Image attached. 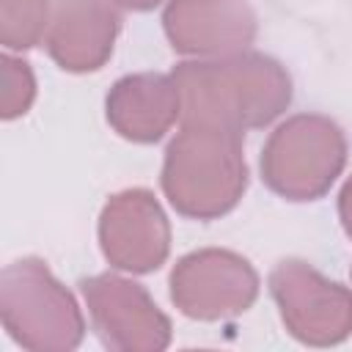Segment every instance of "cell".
I'll return each instance as SVG.
<instances>
[{"instance_id":"cell-2","label":"cell","mask_w":352,"mask_h":352,"mask_svg":"<svg viewBox=\"0 0 352 352\" xmlns=\"http://www.w3.org/2000/svg\"><path fill=\"white\" fill-rule=\"evenodd\" d=\"M162 182L173 206L184 214L226 212L245 187L236 132L187 124L168 151Z\"/></svg>"},{"instance_id":"cell-5","label":"cell","mask_w":352,"mask_h":352,"mask_svg":"<svg viewBox=\"0 0 352 352\" xmlns=\"http://www.w3.org/2000/svg\"><path fill=\"white\" fill-rule=\"evenodd\" d=\"M272 292L292 333L311 344L338 341L352 327V294L292 261L275 270Z\"/></svg>"},{"instance_id":"cell-13","label":"cell","mask_w":352,"mask_h":352,"mask_svg":"<svg viewBox=\"0 0 352 352\" xmlns=\"http://www.w3.org/2000/svg\"><path fill=\"white\" fill-rule=\"evenodd\" d=\"M33 99V77L25 60L11 55L3 58V91H0V113L3 118H14L28 110Z\"/></svg>"},{"instance_id":"cell-3","label":"cell","mask_w":352,"mask_h":352,"mask_svg":"<svg viewBox=\"0 0 352 352\" xmlns=\"http://www.w3.org/2000/svg\"><path fill=\"white\" fill-rule=\"evenodd\" d=\"M0 314L11 338L28 349H72L82 338L74 300L41 261H16L3 270Z\"/></svg>"},{"instance_id":"cell-9","label":"cell","mask_w":352,"mask_h":352,"mask_svg":"<svg viewBox=\"0 0 352 352\" xmlns=\"http://www.w3.org/2000/svg\"><path fill=\"white\" fill-rule=\"evenodd\" d=\"M116 22L102 0H55L47 28L52 58L63 69H96L113 47Z\"/></svg>"},{"instance_id":"cell-15","label":"cell","mask_w":352,"mask_h":352,"mask_svg":"<svg viewBox=\"0 0 352 352\" xmlns=\"http://www.w3.org/2000/svg\"><path fill=\"white\" fill-rule=\"evenodd\" d=\"M118 3H124V6H132V8H148V6H154L157 0H118Z\"/></svg>"},{"instance_id":"cell-1","label":"cell","mask_w":352,"mask_h":352,"mask_svg":"<svg viewBox=\"0 0 352 352\" xmlns=\"http://www.w3.org/2000/svg\"><path fill=\"white\" fill-rule=\"evenodd\" d=\"M173 82L187 124L228 132L264 124L289 102V80L264 58L184 63Z\"/></svg>"},{"instance_id":"cell-6","label":"cell","mask_w":352,"mask_h":352,"mask_svg":"<svg viewBox=\"0 0 352 352\" xmlns=\"http://www.w3.org/2000/svg\"><path fill=\"white\" fill-rule=\"evenodd\" d=\"M256 294V278L245 261L231 253H195L173 272V300L184 314L214 319L245 311Z\"/></svg>"},{"instance_id":"cell-12","label":"cell","mask_w":352,"mask_h":352,"mask_svg":"<svg viewBox=\"0 0 352 352\" xmlns=\"http://www.w3.org/2000/svg\"><path fill=\"white\" fill-rule=\"evenodd\" d=\"M47 28V0H0V38L8 50L33 47Z\"/></svg>"},{"instance_id":"cell-7","label":"cell","mask_w":352,"mask_h":352,"mask_svg":"<svg viewBox=\"0 0 352 352\" xmlns=\"http://www.w3.org/2000/svg\"><path fill=\"white\" fill-rule=\"evenodd\" d=\"M85 300L99 336L116 349H160L168 344V322L146 292L121 278L85 280Z\"/></svg>"},{"instance_id":"cell-10","label":"cell","mask_w":352,"mask_h":352,"mask_svg":"<svg viewBox=\"0 0 352 352\" xmlns=\"http://www.w3.org/2000/svg\"><path fill=\"white\" fill-rule=\"evenodd\" d=\"M165 25L173 47L187 52H226L253 36V19L239 0H173Z\"/></svg>"},{"instance_id":"cell-14","label":"cell","mask_w":352,"mask_h":352,"mask_svg":"<svg viewBox=\"0 0 352 352\" xmlns=\"http://www.w3.org/2000/svg\"><path fill=\"white\" fill-rule=\"evenodd\" d=\"M341 214H344L346 231L352 234V182H349L346 190H344V198H341Z\"/></svg>"},{"instance_id":"cell-11","label":"cell","mask_w":352,"mask_h":352,"mask_svg":"<svg viewBox=\"0 0 352 352\" xmlns=\"http://www.w3.org/2000/svg\"><path fill=\"white\" fill-rule=\"evenodd\" d=\"M107 110L121 135L157 140L179 110V88L165 77H129L116 85Z\"/></svg>"},{"instance_id":"cell-4","label":"cell","mask_w":352,"mask_h":352,"mask_svg":"<svg viewBox=\"0 0 352 352\" xmlns=\"http://www.w3.org/2000/svg\"><path fill=\"white\" fill-rule=\"evenodd\" d=\"M344 162V143L322 118H294L275 132L261 160L267 182L292 198L319 195Z\"/></svg>"},{"instance_id":"cell-8","label":"cell","mask_w":352,"mask_h":352,"mask_svg":"<svg viewBox=\"0 0 352 352\" xmlns=\"http://www.w3.org/2000/svg\"><path fill=\"white\" fill-rule=\"evenodd\" d=\"M102 245L124 270H151L168 250V228L160 206L146 192L118 195L102 217Z\"/></svg>"}]
</instances>
